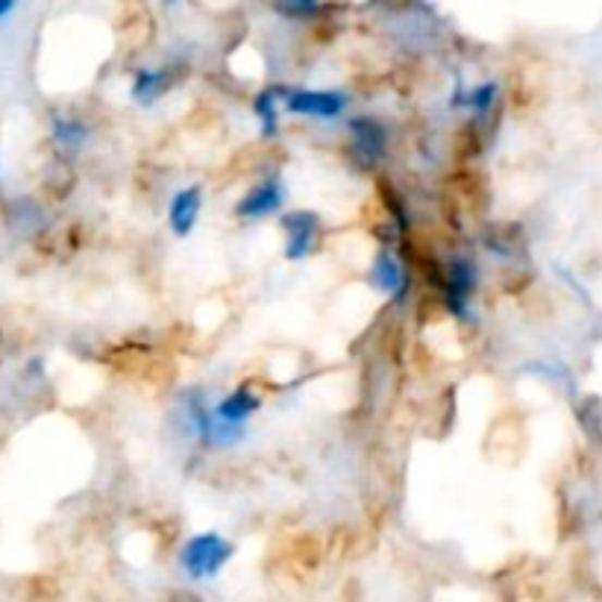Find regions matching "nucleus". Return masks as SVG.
<instances>
[{
  "label": "nucleus",
  "instance_id": "obj_1",
  "mask_svg": "<svg viewBox=\"0 0 602 602\" xmlns=\"http://www.w3.org/2000/svg\"><path fill=\"white\" fill-rule=\"evenodd\" d=\"M235 546L221 532H197L180 546V567L192 582H209L233 562Z\"/></svg>",
  "mask_w": 602,
  "mask_h": 602
},
{
  "label": "nucleus",
  "instance_id": "obj_2",
  "mask_svg": "<svg viewBox=\"0 0 602 602\" xmlns=\"http://www.w3.org/2000/svg\"><path fill=\"white\" fill-rule=\"evenodd\" d=\"M280 98L288 115L309 118V121H339L351 107V98L339 88L280 86Z\"/></svg>",
  "mask_w": 602,
  "mask_h": 602
},
{
  "label": "nucleus",
  "instance_id": "obj_3",
  "mask_svg": "<svg viewBox=\"0 0 602 602\" xmlns=\"http://www.w3.org/2000/svg\"><path fill=\"white\" fill-rule=\"evenodd\" d=\"M282 253L288 262H306L321 244V218L309 209H292L280 218Z\"/></svg>",
  "mask_w": 602,
  "mask_h": 602
},
{
  "label": "nucleus",
  "instance_id": "obj_4",
  "mask_svg": "<svg viewBox=\"0 0 602 602\" xmlns=\"http://www.w3.org/2000/svg\"><path fill=\"white\" fill-rule=\"evenodd\" d=\"M441 285H444V306H447L450 315H456L458 321H470L474 318V294L479 288V271L477 265L470 259H450L447 268H444V277H441Z\"/></svg>",
  "mask_w": 602,
  "mask_h": 602
},
{
  "label": "nucleus",
  "instance_id": "obj_5",
  "mask_svg": "<svg viewBox=\"0 0 602 602\" xmlns=\"http://www.w3.org/2000/svg\"><path fill=\"white\" fill-rule=\"evenodd\" d=\"M285 200H288V192H285L282 176L268 174L244 192L242 200L235 204V218H242V221H265V218L280 214Z\"/></svg>",
  "mask_w": 602,
  "mask_h": 602
},
{
  "label": "nucleus",
  "instance_id": "obj_6",
  "mask_svg": "<svg viewBox=\"0 0 602 602\" xmlns=\"http://www.w3.org/2000/svg\"><path fill=\"white\" fill-rule=\"evenodd\" d=\"M259 408H262V394L253 385H238L218 403H212V415L221 427L233 429L238 435H247V423H250Z\"/></svg>",
  "mask_w": 602,
  "mask_h": 602
},
{
  "label": "nucleus",
  "instance_id": "obj_7",
  "mask_svg": "<svg viewBox=\"0 0 602 602\" xmlns=\"http://www.w3.org/2000/svg\"><path fill=\"white\" fill-rule=\"evenodd\" d=\"M347 130H351L353 156L359 159L361 165H379L385 150H389V133H385V126L379 124L377 118L359 115L347 121Z\"/></svg>",
  "mask_w": 602,
  "mask_h": 602
},
{
  "label": "nucleus",
  "instance_id": "obj_8",
  "mask_svg": "<svg viewBox=\"0 0 602 602\" xmlns=\"http://www.w3.org/2000/svg\"><path fill=\"white\" fill-rule=\"evenodd\" d=\"M204 212V188L200 185H185L176 188L171 204H168V226L176 238H188L195 233L197 221Z\"/></svg>",
  "mask_w": 602,
  "mask_h": 602
},
{
  "label": "nucleus",
  "instance_id": "obj_9",
  "mask_svg": "<svg viewBox=\"0 0 602 602\" xmlns=\"http://www.w3.org/2000/svg\"><path fill=\"white\" fill-rule=\"evenodd\" d=\"M368 282L379 294H385L391 300H400L408 288V273L406 268H403V262L397 259V253L382 247V250L373 256V265H370L368 271Z\"/></svg>",
  "mask_w": 602,
  "mask_h": 602
},
{
  "label": "nucleus",
  "instance_id": "obj_10",
  "mask_svg": "<svg viewBox=\"0 0 602 602\" xmlns=\"http://www.w3.org/2000/svg\"><path fill=\"white\" fill-rule=\"evenodd\" d=\"M91 138V130L83 118L74 115H53V124H50V142L62 156H77L83 153V147L88 145Z\"/></svg>",
  "mask_w": 602,
  "mask_h": 602
},
{
  "label": "nucleus",
  "instance_id": "obj_11",
  "mask_svg": "<svg viewBox=\"0 0 602 602\" xmlns=\"http://www.w3.org/2000/svg\"><path fill=\"white\" fill-rule=\"evenodd\" d=\"M496 100H500V86H496L494 79L491 83H479V86H462L458 83L453 98H450V107L470 109L477 118H488L496 109Z\"/></svg>",
  "mask_w": 602,
  "mask_h": 602
},
{
  "label": "nucleus",
  "instance_id": "obj_12",
  "mask_svg": "<svg viewBox=\"0 0 602 602\" xmlns=\"http://www.w3.org/2000/svg\"><path fill=\"white\" fill-rule=\"evenodd\" d=\"M253 118L259 124V136L262 138H277L282 130V98H280V86L262 88L250 103Z\"/></svg>",
  "mask_w": 602,
  "mask_h": 602
},
{
  "label": "nucleus",
  "instance_id": "obj_13",
  "mask_svg": "<svg viewBox=\"0 0 602 602\" xmlns=\"http://www.w3.org/2000/svg\"><path fill=\"white\" fill-rule=\"evenodd\" d=\"M171 91V77L168 71L156 69H138L130 83V98L136 100L138 107H153L156 100H162Z\"/></svg>",
  "mask_w": 602,
  "mask_h": 602
},
{
  "label": "nucleus",
  "instance_id": "obj_14",
  "mask_svg": "<svg viewBox=\"0 0 602 602\" xmlns=\"http://www.w3.org/2000/svg\"><path fill=\"white\" fill-rule=\"evenodd\" d=\"M321 10V0H280V12L288 19H311Z\"/></svg>",
  "mask_w": 602,
  "mask_h": 602
},
{
  "label": "nucleus",
  "instance_id": "obj_15",
  "mask_svg": "<svg viewBox=\"0 0 602 602\" xmlns=\"http://www.w3.org/2000/svg\"><path fill=\"white\" fill-rule=\"evenodd\" d=\"M15 7H19V0H0V21L7 19V15H12Z\"/></svg>",
  "mask_w": 602,
  "mask_h": 602
}]
</instances>
